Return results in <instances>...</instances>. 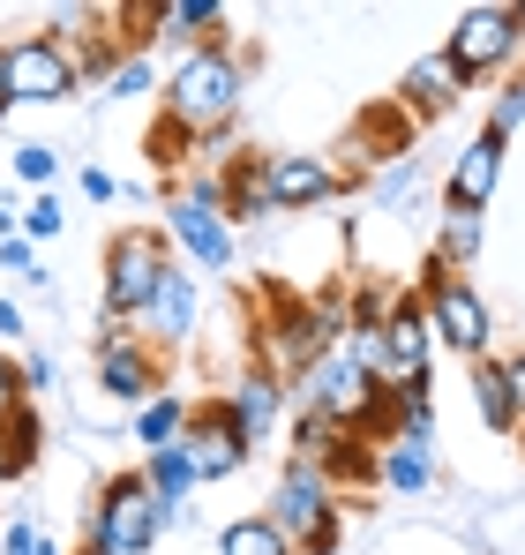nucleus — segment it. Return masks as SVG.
I'll use <instances>...</instances> for the list:
<instances>
[{
  "instance_id": "f257e3e1",
  "label": "nucleus",
  "mask_w": 525,
  "mask_h": 555,
  "mask_svg": "<svg viewBox=\"0 0 525 555\" xmlns=\"http://www.w3.org/2000/svg\"><path fill=\"white\" fill-rule=\"evenodd\" d=\"M241 98H248V68L241 53L218 38V46H195L166 68V91H158V113H174L180 128L203 135V151H226L233 120H241Z\"/></svg>"
},
{
  "instance_id": "f03ea898",
  "label": "nucleus",
  "mask_w": 525,
  "mask_h": 555,
  "mask_svg": "<svg viewBox=\"0 0 525 555\" xmlns=\"http://www.w3.org/2000/svg\"><path fill=\"white\" fill-rule=\"evenodd\" d=\"M166 241H174V256L195 278L233 271L241 233H233V218H226V188H218V173H203V166H195V173L166 195Z\"/></svg>"
},
{
  "instance_id": "7ed1b4c3",
  "label": "nucleus",
  "mask_w": 525,
  "mask_h": 555,
  "mask_svg": "<svg viewBox=\"0 0 525 555\" xmlns=\"http://www.w3.org/2000/svg\"><path fill=\"white\" fill-rule=\"evenodd\" d=\"M285 541H293V555H323L338 548V526H346V495L331 488V473L316 459H285V473H278V488H270V511H262Z\"/></svg>"
},
{
  "instance_id": "20e7f679",
  "label": "nucleus",
  "mask_w": 525,
  "mask_h": 555,
  "mask_svg": "<svg viewBox=\"0 0 525 555\" xmlns=\"http://www.w3.org/2000/svg\"><path fill=\"white\" fill-rule=\"evenodd\" d=\"M421 308H428V331H436L443 353L458 361H496V308L481 300V285L465 271H443L436 256L421 263Z\"/></svg>"
},
{
  "instance_id": "39448f33",
  "label": "nucleus",
  "mask_w": 525,
  "mask_h": 555,
  "mask_svg": "<svg viewBox=\"0 0 525 555\" xmlns=\"http://www.w3.org/2000/svg\"><path fill=\"white\" fill-rule=\"evenodd\" d=\"M174 526V511L143 488V465L136 473H113L90 503V526H84V548H105V555H151L158 533Z\"/></svg>"
},
{
  "instance_id": "423d86ee",
  "label": "nucleus",
  "mask_w": 525,
  "mask_h": 555,
  "mask_svg": "<svg viewBox=\"0 0 525 555\" xmlns=\"http://www.w3.org/2000/svg\"><path fill=\"white\" fill-rule=\"evenodd\" d=\"M166 263H174V241H166V233L120 225V233L105 241V293H98V308H105L113 323H143V308H151Z\"/></svg>"
},
{
  "instance_id": "0eeeda50",
  "label": "nucleus",
  "mask_w": 525,
  "mask_h": 555,
  "mask_svg": "<svg viewBox=\"0 0 525 555\" xmlns=\"http://www.w3.org/2000/svg\"><path fill=\"white\" fill-rule=\"evenodd\" d=\"M90 369H98V390L113 398V405H143V398H158L166 390V353L136 331V323H113V315H98V338H90Z\"/></svg>"
},
{
  "instance_id": "6e6552de",
  "label": "nucleus",
  "mask_w": 525,
  "mask_h": 555,
  "mask_svg": "<svg viewBox=\"0 0 525 555\" xmlns=\"http://www.w3.org/2000/svg\"><path fill=\"white\" fill-rule=\"evenodd\" d=\"M443 53H450V68H458L465 83L503 76L525 53V0L518 8H465V15L443 30Z\"/></svg>"
},
{
  "instance_id": "1a4fd4ad",
  "label": "nucleus",
  "mask_w": 525,
  "mask_h": 555,
  "mask_svg": "<svg viewBox=\"0 0 525 555\" xmlns=\"http://www.w3.org/2000/svg\"><path fill=\"white\" fill-rule=\"evenodd\" d=\"M428 369H436L428 308H421V293H390V315H383V390H428Z\"/></svg>"
},
{
  "instance_id": "9d476101",
  "label": "nucleus",
  "mask_w": 525,
  "mask_h": 555,
  "mask_svg": "<svg viewBox=\"0 0 525 555\" xmlns=\"http://www.w3.org/2000/svg\"><path fill=\"white\" fill-rule=\"evenodd\" d=\"M8 91H15V105H68L84 91L76 83V53L61 38H46V30L8 38Z\"/></svg>"
},
{
  "instance_id": "9b49d317",
  "label": "nucleus",
  "mask_w": 525,
  "mask_h": 555,
  "mask_svg": "<svg viewBox=\"0 0 525 555\" xmlns=\"http://www.w3.org/2000/svg\"><path fill=\"white\" fill-rule=\"evenodd\" d=\"M262 188H270V218H278V210H323V203H338L353 181L338 173V158L270 151V158H262Z\"/></svg>"
},
{
  "instance_id": "f8f14e48",
  "label": "nucleus",
  "mask_w": 525,
  "mask_h": 555,
  "mask_svg": "<svg viewBox=\"0 0 525 555\" xmlns=\"http://www.w3.org/2000/svg\"><path fill=\"white\" fill-rule=\"evenodd\" d=\"M158 353H188L195 346V331H203V278L188 271V263H166V278H158V293H151V308H143V323H136Z\"/></svg>"
},
{
  "instance_id": "ddd939ff",
  "label": "nucleus",
  "mask_w": 525,
  "mask_h": 555,
  "mask_svg": "<svg viewBox=\"0 0 525 555\" xmlns=\"http://www.w3.org/2000/svg\"><path fill=\"white\" fill-rule=\"evenodd\" d=\"M413 135H421V128H413L398 105H368V113L353 120L346 135H338V151H346V158H338V173H346V181H360V173L375 181L383 166L413 158Z\"/></svg>"
},
{
  "instance_id": "4468645a",
  "label": "nucleus",
  "mask_w": 525,
  "mask_h": 555,
  "mask_svg": "<svg viewBox=\"0 0 525 555\" xmlns=\"http://www.w3.org/2000/svg\"><path fill=\"white\" fill-rule=\"evenodd\" d=\"M503 151H511V143H496L488 128H481L473 143H458V158L443 166V210L488 218V203L503 195Z\"/></svg>"
},
{
  "instance_id": "2eb2a0df",
  "label": "nucleus",
  "mask_w": 525,
  "mask_h": 555,
  "mask_svg": "<svg viewBox=\"0 0 525 555\" xmlns=\"http://www.w3.org/2000/svg\"><path fill=\"white\" fill-rule=\"evenodd\" d=\"M180 451H188V465H195V480L210 488V480H233L241 465L256 459L248 451V436L233 428V413L218 405V398H203L195 413H188V436H180Z\"/></svg>"
},
{
  "instance_id": "dca6fc26",
  "label": "nucleus",
  "mask_w": 525,
  "mask_h": 555,
  "mask_svg": "<svg viewBox=\"0 0 525 555\" xmlns=\"http://www.w3.org/2000/svg\"><path fill=\"white\" fill-rule=\"evenodd\" d=\"M218 405L233 413V428L248 436V451H262V443H270V428L285 421V405H293V398H285V375L270 369V361H248V369L218 390Z\"/></svg>"
},
{
  "instance_id": "f3484780",
  "label": "nucleus",
  "mask_w": 525,
  "mask_h": 555,
  "mask_svg": "<svg viewBox=\"0 0 525 555\" xmlns=\"http://www.w3.org/2000/svg\"><path fill=\"white\" fill-rule=\"evenodd\" d=\"M465 98V76L450 68V53H421L406 76H398V91H390V105L413 120V128H428V120H443L450 105Z\"/></svg>"
},
{
  "instance_id": "a211bd4d",
  "label": "nucleus",
  "mask_w": 525,
  "mask_h": 555,
  "mask_svg": "<svg viewBox=\"0 0 525 555\" xmlns=\"http://www.w3.org/2000/svg\"><path fill=\"white\" fill-rule=\"evenodd\" d=\"M143 158H151V173L158 181H188L195 166H203V135L195 128H180L174 113H151V128H143Z\"/></svg>"
},
{
  "instance_id": "6ab92c4d",
  "label": "nucleus",
  "mask_w": 525,
  "mask_h": 555,
  "mask_svg": "<svg viewBox=\"0 0 525 555\" xmlns=\"http://www.w3.org/2000/svg\"><path fill=\"white\" fill-rule=\"evenodd\" d=\"M218 188H226V218H233V233H241V225H262V218H270V188H262V151H226V173H218Z\"/></svg>"
},
{
  "instance_id": "aec40b11",
  "label": "nucleus",
  "mask_w": 525,
  "mask_h": 555,
  "mask_svg": "<svg viewBox=\"0 0 525 555\" xmlns=\"http://www.w3.org/2000/svg\"><path fill=\"white\" fill-rule=\"evenodd\" d=\"M188 413H195V398H188V390H174V383H166L158 398H143V405H136V421H128V428H136L143 459H151V451H174L180 436H188Z\"/></svg>"
},
{
  "instance_id": "412c9836",
  "label": "nucleus",
  "mask_w": 525,
  "mask_h": 555,
  "mask_svg": "<svg viewBox=\"0 0 525 555\" xmlns=\"http://www.w3.org/2000/svg\"><path fill=\"white\" fill-rule=\"evenodd\" d=\"M473 413H481V428H488V436H518V428H525L503 361H473Z\"/></svg>"
},
{
  "instance_id": "4be33fe9",
  "label": "nucleus",
  "mask_w": 525,
  "mask_h": 555,
  "mask_svg": "<svg viewBox=\"0 0 525 555\" xmlns=\"http://www.w3.org/2000/svg\"><path fill=\"white\" fill-rule=\"evenodd\" d=\"M436 451H421V443H383L375 451V488H390V495H428L436 488Z\"/></svg>"
},
{
  "instance_id": "5701e85b",
  "label": "nucleus",
  "mask_w": 525,
  "mask_h": 555,
  "mask_svg": "<svg viewBox=\"0 0 525 555\" xmlns=\"http://www.w3.org/2000/svg\"><path fill=\"white\" fill-rule=\"evenodd\" d=\"M46 459V421H38V405H23L15 421H0V480H30Z\"/></svg>"
},
{
  "instance_id": "b1692460",
  "label": "nucleus",
  "mask_w": 525,
  "mask_h": 555,
  "mask_svg": "<svg viewBox=\"0 0 525 555\" xmlns=\"http://www.w3.org/2000/svg\"><path fill=\"white\" fill-rule=\"evenodd\" d=\"M481 248H488V218H465V210H443V218H436L428 256H436L443 271H473V263H481Z\"/></svg>"
},
{
  "instance_id": "393cba45",
  "label": "nucleus",
  "mask_w": 525,
  "mask_h": 555,
  "mask_svg": "<svg viewBox=\"0 0 525 555\" xmlns=\"http://www.w3.org/2000/svg\"><path fill=\"white\" fill-rule=\"evenodd\" d=\"M143 488H151V495H158V503H166V511H188V495H195V488H203V480H195V465H188V451H151V459H143Z\"/></svg>"
},
{
  "instance_id": "a878e982",
  "label": "nucleus",
  "mask_w": 525,
  "mask_h": 555,
  "mask_svg": "<svg viewBox=\"0 0 525 555\" xmlns=\"http://www.w3.org/2000/svg\"><path fill=\"white\" fill-rule=\"evenodd\" d=\"M218 555H293V541H285L262 511H248V518H233V526L218 533Z\"/></svg>"
},
{
  "instance_id": "bb28decb",
  "label": "nucleus",
  "mask_w": 525,
  "mask_h": 555,
  "mask_svg": "<svg viewBox=\"0 0 525 555\" xmlns=\"http://www.w3.org/2000/svg\"><path fill=\"white\" fill-rule=\"evenodd\" d=\"M390 443L436 451V383H428V390H398V428H390Z\"/></svg>"
},
{
  "instance_id": "cd10ccee",
  "label": "nucleus",
  "mask_w": 525,
  "mask_h": 555,
  "mask_svg": "<svg viewBox=\"0 0 525 555\" xmlns=\"http://www.w3.org/2000/svg\"><path fill=\"white\" fill-rule=\"evenodd\" d=\"M158 91H166V76H158L151 53H128V61L105 76V98H113V105H136V98H158Z\"/></svg>"
},
{
  "instance_id": "c85d7f7f",
  "label": "nucleus",
  "mask_w": 525,
  "mask_h": 555,
  "mask_svg": "<svg viewBox=\"0 0 525 555\" xmlns=\"http://www.w3.org/2000/svg\"><path fill=\"white\" fill-rule=\"evenodd\" d=\"M368 195H375V210H383V218L413 210V195H421V158H398V166H383V173L368 181Z\"/></svg>"
},
{
  "instance_id": "c756f323",
  "label": "nucleus",
  "mask_w": 525,
  "mask_h": 555,
  "mask_svg": "<svg viewBox=\"0 0 525 555\" xmlns=\"http://www.w3.org/2000/svg\"><path fill=\"white\" fill-rule=\"evenodd\" d=\"M8 173L30 188V195H46V188L61 181V151H53V143H15V151H8Z\"/></svg>"
},
{
  "instance_id": "7c9ffc66",
  "label": "nucleus",
  "mask_w": 525,
  "mask_h": 555,
  "mask_svg": "<svg viewBox=\"0 0 525 555\" xmlns=\"http://www.w3.org/2000/svg\"><path fill=\"white\" fill-rule=\"evenodd\" d=\"M481 128H488L496 143H511V135L525 128V68H511V76H503V91L488 98V120H481Z\"/></svg>"
},
{
  "instance_id": "2f4dec72",
  "label": "nucleus",
  "mask_w": 525,
  "mask_h": 555,
  "mask_svg": "<svg viewBox=\"0 0 525 555\" xmlns=\"http://www.w3.org/2000/svg\"><path fill=\"white\" fill-rule=\"evenodd\" d=\"M68 233V210H61V195L46 188V195H30V210H23V241L38 248V241H61Z\"/></svg>"
},
{
  "instance_id": "473e14b6",
  "label": "nucleus",
  "mask_w": 525,
  "mask_h": 555,
  "mask_svg": "<svg viewBox=\"0 0 525 555\" xmlns=\"http://www.w3.org/2000/svg\"><path fill=\"white\" fill-rule=\"evenodd\" d=\"M0 271H15L23 285H30V293H46V285H53V271L38 263V248H30L23 233H15V241H0Z\"/></svg>"
},
{
  "instance_id": "72a5a7b5",
  "label": "nucleus",
  "mask_w": 525,
  "mask_h": 555,
  "mask_svg": "<svg viewBox=\"0 0 525 555\" xmlns=\"http://www.w3.org/2000/svg\"><path fill=\"white\" fill-rule=\"evenodd\" d=\"M23 405H30V390H23V353L0 346V421H15Z\"/></svg>"
},
{
  "instance_id": "f704fd0d",
  "label": "nucleus",
  "mask_w": 525,
  "mask_h": 555,
  "mask_svg": "<svg viewBox=\"0 0 525 555\" xmlns=\"http://www.w3.org/2000/svg\"><path fill=\"white\" fill-rule=\"evenodd\" d=\"M53 383H61V361H53L46 346H23V390L38 398V390H53Z\"/></svg>"
},
{
  "instance_id": "c9c22d12",
  "label": "nucleus",
  "mask_w": 525,
  "mask_h": 555,
  "mask_svg": "<svg viewBox=\"0 0 525 555\" xmlns=\"http://www.w3.org/2000/svg\"><path fill=\"white\" fill-rule=\"evenodd\" d=\"M38 548H46V533H38L30 518L8 511V518H0V555H38Z\"/></svg>"
},
{
  "instance_id": "e433bc0d",
  "label": "nucleus",
  "mask_w": 525,
  "mask_h": 555,
  "mask_svg": "<svg viewBox=\"0 0 525 555\" xmlns=\"http://www.w3.org/2000/svg\"><path fill=\"white\" fill-rule=\"evenodd\" d=\"M30 323H23V300H0V346H23Z\"/></svg>"
},
{
  "instance_id": "4c0bfd02",
  "label": "nucleus",
  "mask_w": 525,
  "mask_h": 555,
  "mask_svg": "<svg viewBox=\"0 0 525 555\" xmlns=\"http://www.w3.org/2000/svg\"><path fill=\"white\" fill-rule=\"evenodd\" d=\"M113 195H120V181L105 166H84V203H113Z\"/></svg>"
},
{
  "instance_id": "58836bf2",
  "label": "nucleus",
  "mask_w": 525,
  "mask_h": 555,
  "mask_svg": "<svg viewBox=\"0 0 525 555\" xmlns=\"http://www.w3.org/2000/svg\"><path fill=\"white\" fill-rule=\"evenodd\" d=\"M503 375H511V398H518V413H525V353H511V361H503Z\"/></svg>"
},
{
  "instance_id": "ea45409f",
  "label": "nucleus",
  "mask_w": 525,
  "mask_h": 555,
  "mask_svg": "<svg viewBox=\"0 0 525 555\" xmlns=\"http://www.w3.org/2000/svg\"><path fill=\"white\" fill-rule=\"evenodd\" d=\"M15 113V91H8V46H0V120Z\"/></svg>"
},
{
  "instance_id": "a19ab883",
  "label": "nucleus",
  "mask_w": 525,
  "mask_h": 555,
  "mask_svg": "<svg viewBox=\"0 0 525 555\" xmlns=\"http://www.w3.org/2000/svg\"><path fill=\"white\" fill-rule=\"evenodd\" d=\"M15 225H23V210H15V203H0V241H15Z\"/></svg>"
},
{
  "instance_id": "79ce46f5",
  "label": "nucleus",
  "mask_w": 525,
  "mask_h": 555,
  "mask_svg": "<svg viewBox=\"0 0 525 555\" xmlns=\"http://www.w3.org/2000/svg\"><path fill=\"white\" fill-rule=\"evenodd\" d=\"M38 555H61V548H53V541H46V548H38Z\"/></svg>"
},
{
  "instance_id": "37998d69",
  "label": "nucleus",
  "mask_w": 525,
  "mask_h": 555,
  "mask_svg": "<svg viewBox=\"0 0 525 555\" xmlns=\"http://www.w3.org/2000/svg\"><path fill=\"white\" fill-rule=\"evenodd\" d=\"M76 555H105V548H76Z\"/></svg>"
},
{
  "instance_id": "c03bdc74",
  "label": "nucleus",
  "mask_w": 525,
  "mask_h": 555,
  "mask_svg": "<svg viewBox=\"0 0 525 555\" xmlns=\"http://www.w3.org/2000/svg\"><path fill=\"white\" fill-rule=\"evenodd\" d=\"M323 555H346V548H323Z\"/></svg>"
},
{
  "instance_id": "a18cd8bd",
  "label": "nucleus",
  "mask_w": 525,
  "mask_h": 555,
  "mask_svg": "<svg viewBox=\"0 0 525 555\" xmlns=\"http://www.w3.org/2000/svg\"><path fill=\"white\" fill-rule=\"evenodd\" d=\"M518 443H525V428H518Z\"/></svg>"
}]
</instances>
